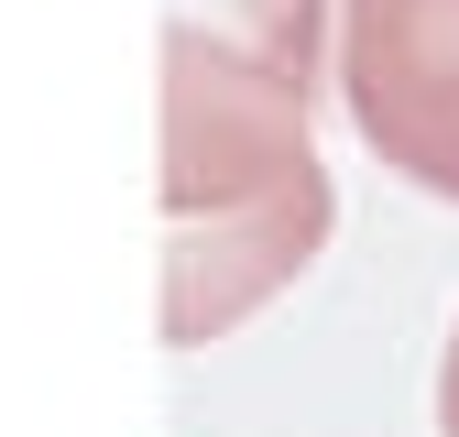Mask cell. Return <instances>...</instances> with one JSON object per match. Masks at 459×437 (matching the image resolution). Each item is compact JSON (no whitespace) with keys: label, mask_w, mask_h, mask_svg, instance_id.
Instances as JSON below:
<instances>
[{"label":"cell","mask_w":459,"mask_h":437,"mask_svg":"<svg viewBox=\"0 0 459 437\" xmlns=\"http://www.w3.org/2000/svg\"><path fill=\"white\" fill-rule=\"evenodd\" d=\"M317 88L208 44L197 22H164V339L208 350L263 296H284L328 252V164L307 142Z\"/></svg>","instance_id":"1"},{"label":"cell","mask_w":459,"mask_h":437,"mask_svg":"<svg viewBox=\"0 0 459 437\" xmlns=\"http://www.w3.org/2000/svg\"><path fill=\"white\" fill-rule=\"evenodd\" d=\"M339 99L405 186L459 208V0H339Z\"/></svg>","instance_id":"2"},{"label":"cell","mask_w":459,"mask_h":437,"mask_svg":"<svg viewBox=\"0 0 459 437\" xmlns=\"http://www.w3.org/2000/svg\"><path fill=\"white\" fill-rule=\"evenodd\" d=\"M176 22H197L208 44L252 55L296 88H317V66H328V0H176Z\"/></svg>","instance_id":"3"},{"label":"cell","mask_w":459,"mask_h":437,"mask_svg":"<svg viewBox=\"0 0 459 437\" xmlns=\"http://www.w3.org/2000/svg\"><path fill=\"white\" fill-rule=\"evenodd\" d=\"M437 437H459V328H448V361H437Z\"/></svg>","instance_id":"4"}]
</instances>
